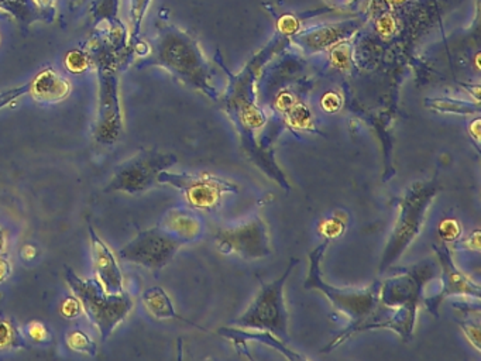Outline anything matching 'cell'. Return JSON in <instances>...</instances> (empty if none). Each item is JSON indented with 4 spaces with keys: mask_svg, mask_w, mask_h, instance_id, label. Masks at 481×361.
Returning a JSON list of instances; mask_svg holds the SVG:
<instances>
[{
    "mask_svg": "<svg viewBox=\"0 0 481 361\" xmlns=\"http://www.w3.org/2000/svg\"><path fill=\"white\" fill-rule=\"evenodd\" d=\"M329 240L320 243L317 249L310 254V270H308L305 288L318 289L323 292V296L329 299L333 308L342 312L350 319L349 328L340 333L339 336L330 341V345L325 351L333 350L350 336L356 335L360 331L382 329L384 323L391 318L394 311L382 306L379 301L380 282H374L367 288H337L323 281L320 274V260L325 250L329 245Z\"/></svg>",
    "mask_w": 481,
    "mask_h": 361,
    "instance_id": "obj_1",
    "label": "cell"
},
{
    "mask_svg": "<svg viewBox=\"0 0 481 361\" xmlns=\"http://www.w3.org/2000/svg\"><path fill=\"white\" fill-rule=\"evenodd\" d=\"M149 47V54L145 56L149 58L136 64L137 68L160 66L187 87L205 93L212 100L219 99L218 90L212 85L211 65L194 37L172 24H162Z\"/></svg>",
    "mask_w": 481,
    "mask_h": 361,
    "instance_id": "obj_2",
    "label": "cell"
},
{
    "mask_svg": "<svg viewBox=\"0 0 481 361\" xmlns=\"http://www.w3.org/2000/svg\"><path fill=\"white\" fill-rule=\"evenodd\" d=\"M231 85L228 92L223 98V109L231 117L232 123L240 134L241 146L244 151L250 157L258 168L263 173L280 184L285 191H290L287 179L281 173L280 167L274 161L273 156L268 151L258 147L256 142V134L258 130L263 129L266 125V115L256 103V90H254V81L258 73V58H254L246 70L241 71L239 75H232Z\"/></svg>",
    "mask_w": 481,
    "mask_h": 361,
    "instance_id": "obj_3",
    "label": "cell"
},
{
    "mask_svg": "<svg viewBox=\"0 0 481 361\" xmlns=\"http://www.w3.org/2000/svg\"><path fill=\"white\" fill-rule=\"evenodd\" d=\"M436 277V264L422 262L411 267L396 269L391 277L380 281L379 301L394 311L382 329L396 331L404 341H409L415 329L416 314L424 302V288Z\"/></svg>",
    "mask_w": 481,
    "mask_h": 361,
    "instance_id": "obj_4",
    "label": "cell"
},
{
    "mask_svg": "<svg viewBox=\"0 0 481 361\" xmlns=\"http://www.w3.org/2000/svg\"><path fill=\"white\" fill-rule=\"evenodd\" d=\"M439 189L441 186L438 179L433 178L431 181H415L402 193L396 222L382 254L380 274H384L387 270L391 269V265L398 262L399 257L409 249V245L415 242L425 223L428 209L431 208L433 198L438 195Z\"/></svg>",
    "mask_w": 481,
    "mask_h": 361,
    "instance_id": "obj_5",
    "label": "cell"
},
{
    "mask_svg": "<svg viewBox=\"0 0 481 361\" xmlns=\"http://www.w3.org/2000/svg\"><path fill=\"white\" fill-rule=\"evenodd\" d=\"M66 279L74 296L80 299L83 312L100 331L103 341L108 340L118 326L132 312L133 299L127 292L108 294L100 279H83L66 265Z\"/></svg>",
    "mask_w": 481,
    "mask_h": 361,
    "instance_id": "obj_6",
    "label": "cell"
},
{
    "mask_svg": "<svg viewBox=\"0 0 481 361\" xmlns=\"http://www.w3.org/2000/svg\"><path fill=\"white\" fill-rule=\"evenodd\" d=\"M297 264V259H291L287 270L280 279H274L273 282L261 281V289L256 298L251 301L243 315L232 322V325L241 329L267 331L281 340H290L288 333L290 315L284 298V287Z\"/></svg>",
    "mask_w": 481,
    "mask_h": 361,
    "instance_id": "obj_7",
    "label": "cell"
},
{
    "mask_svg": "<svg viewBox=\"0 0 481 361\" xmlns=\"http://www.w3.org/2000/svg\"><path fill=\"white\" fill-rule=\"evenodd\" d=\"M179 163L174 154L160 153L159 150L142 149L139 153L116 167L112 179L103 193H126L140 195L159 184L157 176Z\"/></svg>",
    "mask_w": 481,
    "mask_h": 361,
    "instance_id": "obj_8",
    "label": "cell"
},
{
    "mask_svg": "<svg viewBox=\"0 0 481 361\" xmlns=\"http://www.w3.org/2000/svg\"><path fill=\"white\" fill-rule=\"evenodd\" d=\"M182 245H185V242L181 237L159 223L152 229L142 230L135 239L130 240L120 250L119 257L153 272H159L172 262Z\"/></svg>",
    "mask_w": 481,
    "mask_h": 361,
    "instance_id": "obj_9",
    "label": "cell"
},
{
    "mask_svg": "<svg viewBox=\"0 0 481 361\" xmlns=\"http://www.w3.org/2000/svg\"><path fill=\"white\" fill-rule=\"evenodd\" d=\"M157 181L162 185L179 189L191 208L206 212L216 211L226 193H239L236 184L211 174H175L165 169L159 174Z\"/></svg>",
    "mask_w": 481,
    "mask_h": 361,
    "instance_id": "obj_10",
    "label": "cell"
},
{
    "mask_svg": "<svg viewBox=\"0 0 481 361\" xmlns=\"http://www.w3.org/2000/svg\"><path fill=\"white\" fill-rule=\"evenodd\" d=\"M214 245L222 254L243 260L266 259L271 254L267 225L258 215L241 225L219 229L214 233Z\"/></svg>",
    "mask_w": 481,
    "mask_h": 361,
    "instance_id": "obj_11",
    "label": "cell"
},
{
    "mask_svg": "<svg viewBox=\"0 0 481 361\" xmlns=\"http://www.w3.org/2000/svg\"><path fill=\"white\" fill-rule=\"evenodd\" d=\"M118 73L108 64L100 65V102L96 113L93 139L100 144L112 146L122 136L123 119L119 102Z\"/></svg>",
    "mask_w": 481,
    "mask_h": 361,
    "instance_id": "obj_12",
    "label": "cell"
},
{
    "mask_svg": "<svg viewBox=\"0 0 481 361\" xmlns=\"http://www.w3.org/2000/svg\"><path fill=\"white\" fill-rule=\"evenodd\" d=\"M433 250L438 254L439 265H441L442 287L438 294L429 298H424V305L428 308L432 315L439 316V308L442 302L451 297H466L476 301L480 299V285L476 284L470 277L460 271L451 259L449 243L442 242L441 245H433Z\"/></svg>",
    "mask_w": 481,
    "mask_h": 361,
    "instance_id": "obj_13",
    "label": "cell"
},
{
    "mask_svg": "<svg viewBox=\"0 0 481 361\" xmlns=\"http://www.w3.org/2000/svg\"><path fill=\"white\" fill-rule=\"evenodd\" d=\"M70 92L71 85L66 78L61 77L53 68H44L23 87L0 93V109L9 107L24 95H31L37 102L58 103L66 99Z\"/></svg>",
    "mask_w": 481,
    "mask_h": 361,
    "instance_id": "obj_14",
    "label": "cell"
},
{
    "mask_svg": "<svg viewBox=\"0 0 481 361\" xmlns=\"http://www.w3.org/2000/svg\"><path fill=\"white\" fill-rule=\"evenodd\" d=\"M88 229H90L91 242H92L93 269H95L96 279H100L108 294H120L125 289H123V274L119 264L116 262L115 255L110 252L108 245L96 235L92 225L88 226Z\"/></svg>",
    "mask_w": 481,
    "mask_h": 361,
    "instance_id": "obj_15",
    "label": "cell"
},
{
    "mask_svg": "<svg viewBox=\"0 0 481 361\" xmlns=\"http://www.w3.org/2000/svg\"><path fill=\"white\" fill-rule=\"evenodd\" d=\"M359 29L354 21L349 23L337 24V26L317 27L313 30L305 31L300 36L293 37V43L302 47L303 50L310 53L327 50L329 47L337 46L353 36V33Z\"/></svg>",
    "mask_w": 481,
    "mask_h": 361,
    "instance_id": "obj_16",
    "label": "cell"
},
{
    "mask_svg": "<svg viewBox=\"0 0 481 361\" xmlns=\"http://www.w3.org/2000/svg\"><path fill=\"white\" fill-rule=\"evenodd\" d=\"M219 335L223 338L229 339L233 341L234 346L239 348V351L246 353V346L249 341H256V343H261V345L268 346V348H275L280 351L281 355L287 360L300 361L307 360V357L298 355L295 351L290 350L285 346V341L278 339L277 336H274L273 333L267 331H254V329H241V328H222L218 331ZM249 358L250 356L246 353Z\"/></svg>",
    "mask_w": 481,
    "mask_h": 361,
    "instance_id": "obj_17",
    "label": "cell"
},
{
    "mask_svg": "<svg viewBox=\"0 0 481 361\" xmlns=\"http://www.w3.org/2000/svg\"><path fill=\"white\" fill-rule=\"evenodd\" d=\"M159 223L181 237L185 245L198 242L205 232V223L198 213L188 208H171L165 212Z\"/></svg>",
    "mask_w": 481,
    "mask_h": 361,
    "instance_id": "obj_18",
    "label": "cell"
},
{
    "mask_svg": "<svg viewBox=\"0 0 481 361\" xmlns=\"http://www.w3.org/2000/svg\"><path fill=\"white\" fill-rule=\"evenodd\" d=\"M142 299L145 308H147V311H149L154 318L179 319V321L187 322L189 325H194V323L187 321V319L181 318V316L175 312L171 298H170L169 294H167L162 287H152V288L145 289Z\"/></svg>",
    "mask_w": 481,
    "mask_h": 361,
    "instance_id": "obj_19",
    "label": "cell"
},
{
    "mask_svg": "<svg viewBox=\"0 0 481 361\" xmlns=\"http://www.w3.org/2000/svg\"><path fill=\"white\" fill-rule=\"evenodd\" d=\"M426 107L429 109L441 113H453V115H477L480 113V102H468V100L450 99V98H441V99L426 100Z\"/></svg>",
    "mask_w": 481,
    "mask_h": 361,
    "instance_id": "obj_20",
    "label": "cell"
},
{
    "mask_svg": "<svg viewBox=\"0 0 481 361\" xmlns=\"http://www.w3.org/2000/svg\"><path fill=\"white\" fill-rule=\"evenodd\" d=\"M11 348H29V345L14 319H0V350Z\"/></svg>",
    "mask_w": 481,
    "mask_h": 361,
    "instance_id": "obj_21",
    "label": "cell"
},
{
    "mask_svg": "<svg viewBox=\"0 0 481 361\" xmlns=\"http://www.w3.org/2000/svg\"><path fill=\"white\" fill-rule=\"evenodd\" d=\"M66 346L71 350L90 356V357H95L98 355V346H96L95 341L81 331H71L66 335Z\"/></svg>",
    "mask_w": 481,
    "mask_h": 361,
    "instance_id": "obj_22",
    "label": "cell"
},
{
    "mask_svg": "<svg viewBox=\"0 0 481 361\" xmlns=\"http://www.w3.org/2000/svg\"><path fill=\"white\" fill-rule=\"evenodd\" d=\"M64 64H66V70L78 75V73H83L90 68L91 56L83 53V51L73 50L66 54Z\"/></svg>",
    "mask_w": 481,
    "mask_h": 361,
    "instance_id": "obj_23",
    "label": "cell"
},
{
    "mask_svg": "<svg viewBox=\"0 0 481 361\" xmlns=\"http://www.w3.org/2000/svg\"><path fill=\"white\" fill-rule=\"evenodd\" d=\"M330 60L333 65L342 71H349L352 66V54H350L349 43H339L333 46L330 51Z\"/></svg>",
    "mask_w": 481,
    "mask_h": 361,
    "instance_id": "obj_24",
    "label": "cell"
},
{
    "mask_svg": "<svg viewBox=\"0 0 481 361\" xmlns=\"http://www.w3.org/2000/svg\"><path fill=\"white\" fill-rule=\"evenodd\" d=\"M461 233H463V228H461L460 222L451 219V218L442 220L438 228L439 237H441L442 242L445 243H455L456 240L460 239Z\"/></svg>",
    "mask_w": 481,
    "mask_h": 361,
    "instance_id": "obj_25",
    "label": "cell"
},
{
    "mask_svg": "<svg viewBox=\"0 0 481 361\" xmlns=\"http://www.w3.org/2000/svg\"><path fill=\"white\" fill-rule=\"evenodd\" d=\"M152 0H132V7H130V16H132V39L136 40V37L139 36L140 27H142L143 19H144L145 12L149 9Z\"/></svg>",
    "mask_w": 481,
    "mask_h": 361,
    "instance_id": "obj_26",
    "label": "cell"
},
{
    "mask_svg": "<svg viewBox=\"0 0 481 361\" xmlns=\"http://www.w3.org/2000/svg\"><path fill=\"white\" fill-rule=\"evenodd\" d=\"M24 333L31 340L40 343V345H46V343H50L51 341L50 331L47 329L44 323L39 321L31 322L24 329Z\"/></svg>",
    "mask_w": 481,
    "mask_h": 361,
    "instance_id": "obj_27",
    "label": "cell"
},
{
    "mask_svg": "<svg viewBox=\"0 0 481 361\" xmlns=\"http://www.w3.org/2000/svg\"><path fill=\"white\" fill-rule=\"evenodd\" d=\"M459 325L468 340L470 341V345L475 346L476 350L481 351L480 323L470 319V321L459 322Z\"/></svg>",
    "mask_w": 481,
    "mask_h": 361,
    "instance_id": "obj_28",
    "label": "cell"
},
{
    "mask_svg": "<svg viewBox=\"0 0 481 361\" xmlns=\"http://www.w3.org/2000/svg\"><path fill=\"white\" fill-rule=\"evenodd\" d=\"M345 229H346V226H345V223H343L339 218H330V219L325 220V222L322 223V226H320V233H322L329 242L330 240L340 237V236L345 233Z\"/></svg>",
    "mask_w": 481,
    "mask_h": 361,
    "instance_id": "obj_29",
    "label": "cell"
},
{
    "mask_svg": "<svg viewBox=\"0 0 481 361\" xmlns=\"http://www.w3.org/2000/svg\"><path fill=\"white\" fill-rule=\"evenodd\" d=\"M290 112V120L293 126L300 127V129H310L312 119L307 107L303 105H295Z\"/></svg>",
    "mask_w": 481,
    "mask_h": 361,
    "instance_id": "obj_30",
    "label": "cell"
},
{
    "mask_svg": "<svg viewBox=\"0 0 481 361\" xmlns=\"http://www.w3.org/2000/svg\"><path fill=\"white\" fill-rule=\"evenodd\" d=\"M277 30L283 36H293L300 30V21L293 14H283L277 21Z\"/></svg>",
    "mask_w": 481,
    "mask_h": 361,
    "instance_id": "obj_31",
    "label": "cell"
},
{
    "mask_svg": "<svg viewBox=\"0 0 481 361\" xmlns=\"http://www.w3.org/2000/svg\"><path fill=\"white\" fill-rule=\"evenodd\" d=\"M81 311H83V305H81L80 299L74 297H66L61 304V315L66 319H75L80 316Z\"/></svg>",
    "mask_w": 481,
    "mask_h": 361,
    "instance_id": "obj_32",
    "label": "cell"
},
{
    "mask_svg": "<svg viewBox=\"0 0 481 361\" xmlns=\"http://www.w3.org/2000/svg\"><path fill=\"white\" fill-rule=\"evenodd\" d=\"M480 237H481V232L480 230H475V232L471 233L470 236H468L466 239L456 240L455 243H453V249H459L460 247L461 250H473V252H480Z\"/></svg>",
    "mask_w": 481,
    "mask_h": 361,
    "instance_id": "obj_33",
    "label": "cell"
},
{
    "mask_svg": "<svg viewBox=\"0 0 481 361\" xmlns=\"http://www.w3.org/2000/svg\"><path fill=\"white\" fill-rule=\"evenodd\" d=\"M397 23L389 13H384L377 21L376 29L381 36L389 37L396 31Z\"/></svg>",
    "mask_w": 481,
    "mask_h": 361,
    "instance_id": "obj_34",
    "label": "cell"
},
{
    "mask_svg": "<svg viewBox=\"0 0 481 361\" xmlns=\"http://www.w3.org/2000/svg\"><path fill=\"white\" fill-rule=\"evenodd\" d=\"M320 105H322V109L327 110V112H337L340 107H342V98L337 92H328L322 98V103Z\"/></svg>",
    "mask_w": 481,
    "mask_h": 361,
    "instance_id": "obj_35",
    "label": "cell"
},
{
    "mask_svg": "<svg viewBox=\"0 0 481 361\" xmlns=\"http://www.w3.org/2000/svg\"><path fill=\"white\" fill-rule=\"evenodd\" d=\"M11 272V264L4 259V254L0 255V282L6 281V279H9Z\"/></svg>",
    "mask_w": 481,
    "mask_h": 361,
    "instance_id": "obj_36",
    "label": "cell"
},
{
    "mask_svg": "<svg viewBox=\"0 0 481 361\" xmlns=\"http://www.w3.org/2000/svg\"><path fill=\"white\" fill-rule=\"evenodd\" d=\"M480 117H476L468 126V133H470L471 139L475 140L476 144H480Z\"/></svg>",
    "mask_w": 481,
    "mask_h": 361,
    "instance_id": "obj_37",
    "label": "cell"
},
{
    "mask_svg": "<svg viewBox=\"0 0 481 361\" xmlns=\"http://www.w3.org/2000/svg\"><path fill=\"white\" fill-rule=\"evenodd\" d=\"M37 255V247L33 245H26L22 247L21 257L27 262H31Z\"/></svg>",
    "mask_w": 481,
    "mask_h": 361,
    "instance_id": "obj_38",
    "label": "cell"
},
{
    "mask_svg": "<svg viewBox=\"0 0 481 361\" xmlns=\"http://www.w3.org/2000/svg\"><path fill=\"white\" fill-rule=\"evenodd\" d=\"M33 4L39 13H47L53 9L54 0H33Z\"/></svg>",
    "mask_w": 481,
    "mask_h": 361,
    "instance_id": "obj_39",
    "label": "cell"
},
{
    "mask_svg": "<svg viewBox=\"0 0 481 361\" xmlns=\"http://www.w3.org/2000/svg\"><path fill=\"white\" fill-rule=\"evenodd\" d=\"M4 249H6V237H4V233L0 230V255L4 254Z\"/></svg>",
    "mask_w": 481,
    "mask_h": 361,
    "instance_id": "obj_40",
    "label": "cell"
},
{
    "mask_svg": "<svg viewBox=\"0 0 481 361\" xmlns=\"http://www.w3.org/2000/svg\"><path fill=\"white\" fill-rule=\"evenodd\" d=\"M291 98V95H287V93H284V95H281V98H280V100H285V99H290ZM280 107L281 109H287V107H291V102L288 103V102H280Z\"/></svg>",
    "mask_w": 481,
    "mask_h": 361,
    "instance_id": "obj_41",
    "label": "cell"
},
{
    "mask_svg": "<svg viewBox=\"0 0 481 361\" xmlns=\"http://www.w3.org/2000/svg\"><path fill=\"white\" fill-rule=\"evenodd\" d=\"M387 4H391V6H398V4H404L407 0H386Z\"/></svg>",
    "mask_w": 481,
    "mask_h": 361,
    "instance_id": "obj_42",
    "label": "cell"
},
{
    "mask_svg": "<svg viewBox=\"0 0 481 361\" xmlns=\"http://www.w3.org/2000/svg\"><path fill=\"white\" fill-rule=\"evenodd\" d=\"M478 58H480V54H477V56H476V68H477V70H480V65H478Z\"/></svg>",
    "mask_w": 481,
    "mask_h": 361,
    "instance_id": "obj_43",
    "label": "cell"
}]
</instances>
